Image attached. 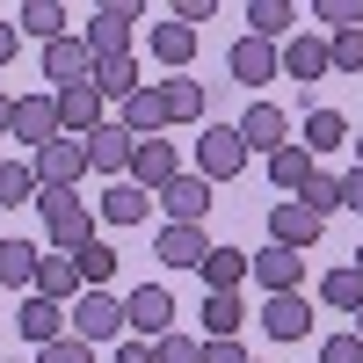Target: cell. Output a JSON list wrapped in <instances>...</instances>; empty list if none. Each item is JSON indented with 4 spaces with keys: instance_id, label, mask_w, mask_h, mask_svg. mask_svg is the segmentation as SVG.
<instances>
[{
    "instance_id": "23",
    "label": "cell",
    "mask_w": 363,
    "mask_h": 363,
    "mask_svg": "<svg viewBox=\"0 0 363 363\" xmlns=\"http://www.w3.org/2000/svg\"><path fill=\"white\" fill-rule=\"evenodd\" d=\"M255 284H262L269 298L298 291V284H306V255H291V247H262V255H255Z\"/></svg>"
},
{
    "instance_id": "12",
    "label": "cell",
    "mask_w": 363,
    "mask_h": 363,
    "mask_svg": "<svg viewBox=\"0 0 363 363\" xmlns=\"http://www.w3.org/2000/svg\"><path fill=\"white\" fill-rule=\"evenodd\" d=\"M15 335H22L29 349H51V342H66V306H51V298H37V291H29L22 306H15Z\"/></svg>"
},
{
    "instance_id": "10",
    "label": "cell",
    "mask_w": 363,
    "mask_h": 363,
    "mask_svg": "<svg viewBox=\"0 0 363 363\" xmlns=\"http://www.w3.org/2000/svg\"><path fill=\"white\" fill-rule=\"evenodd\" d=\"M174 174H189L174 145H167V138H138V153H131V182H138V189H145V196H160Z\"/></svg>"
},
{
    "instance_id": "9",
    "label": "cell",
    "mask_w": 363,
    "mask_h": 363,
    "mask_svg": "<svg viewBox=\"0 0 363 363\" xmlns=\"http://www.w3.org/2000/svg\"><path fill=\"white\" fill-rule=\"evenodd\" d=\"M153 203L167 211V225H203V218H211V182H203V174H174Z\"/></svg>"
},
{
    "instance_id": "33",
    "label": "cell",
    "mask_w": 363,
    "mask_h": 363,
    "mask_svg": "<svg viewBox=\"0 0 363 363\" xmlns=\"http://www.w3.org/2000/svg\"><path fill=\"white\" fill-rule=\"evenodd\" d=\"M291 22H298V8H291V0H255V8H247V37L277 44V37H284Z\"/></svg>"
},
{
    "instance_id": "15",
    "label": "cell",
    "mask_w": 363,
    "mask_h": 363,
    "mask_svg": "<svg viewBox=\"0 0 363 363\" xmlns=\"http://www.w3.org/2000/svg\"><path fill=\"white\" fill-rule=\"evenodd\" d=\"M262 327H269V342H306V335H313V298H306V291L269 298V306H262Z\"/></svg>"
},
{
    "instance_id": "35",
    "label": "cell",
    "mask_w": 363,
    "mask_h": 363,
    "mask_svg": "<svg viewBox=\"0 0 363 363\" xmlns=\"http://www.w3.org/2000/svg\"><path fill=\"white\" fill-rule=\"evenodd\" d=\"M291 203H306L313 218L327 225V218H335V211H342V174H320V167H313V182H306V189H298Z\"/></svg>"
},
{
    "instance_id": "3",
    "label": "cell",
    "mask_w": 363,
    "mask_h": 363,
    "mask_svg": "<svg viewBox=\"0 0 363 363\" xmlns=\"http://www.w3.org/2000/svg\"><path fill=\"white\" fill-rule=\"evenodd\" d=\"M124 320H131V335H138V342H160V335H174V291H167V284H131V298H124Z\"/></svg>"
},
{
    "instance_id": "36",
    "label": "cell",
    "mask_w": 363,
    "mask_h": 363,
    "mask_svg": "<svg viewBox=\"0 0 363 363\" xmlns=\"http://www.w3.org/2000/svg\"><path fill=\"white\" fill-rule=\"evenodd\" d=\"M160 95H167V124H196V116H203V87H196L189 73H174Z\"/></svg>"
},
{
    "instance_id": "18",
    "label": "cell",
    "mask_w": 363,
    "mask_h": 363,
    "mask_svg": "<svg viewBox=\"0 0 363 363\" xmlns=\"http://www.w3.org/2000/svg\"><path fill=\"white\" fill-rule=\"evenodd\" d=\"M284 73H291L298 87H313V80L335 73V51H327L320 29H306V37H291V44H284Z\"/></svg>"
},
{
    "instance_id": "29",
    "label": "cell",
    "mask_w": 363,
    "mask_h": 363,
    "mask_svg": "<svg viewBox=\"0 0 363 363\" xmlns=\"http://www.w3.org/2000/svg\"><path fill=\"white\" fill-rule=\"evenodd\" d=\"M240 320H247L240 291H211V298H203V335H211V342H233V335H240Z\"/></svg>"
},
{
    "instance_id": "44",
    "label": "cell",
    "mask_w": 363,
    "mask_h": 363,
    "mask_svg": "<svg viewBox=\"0 0 363 363\" xmlns=\"http://www.w3.org/2000/svg\"><path fill=\"white\" fill-rule=\"evenodd\" d=\"M203 363H255L240 342H203Z\"/></svg>"
},
{
    "instance_id": "46",
    "label": "cell",
    "mask_w": 363,
    "mask_h": 363,
    "mask_svg": "<svg viewBox=\"0 0 363 363\" xmlns=\"http://www.w3.org/2000/svg\"><path fill=\"white\" fill-rule=\"evenodd\" d=\"M116 363H153V342H138V335H124V342H116Z\"/></svg>"
},
{
    "instance_id": "5",
    "label": "cell",
    "mask_w": 363,
    "mask_h": 363,
    "mask_svg": "<svg viewBox=\"0 0 363 363\" xmlns=\"http://www.w3.org/2000/svg\"><path fill=\"white\" fill-rule=\"evenodd\" d=\"M29 167H37L44 189H80V174H87V138H66V131H58L44 153H29Z\"/></svg>"
},
{
    "instance_id": "19",
    "label": "cell",
    "mask_w": 363,
    "mask_h": 363,
    "mask_svg": "<svg viewBox=\"0 0 363 363\" xmlns=\"http://www.w3.org/2000/svg\"><path fill=\"white\" fill-rule=\"evenodd\" d=\"M218 247L203 225H160V240H153V255L167 262V269H203V255Z\"/></svg>"
},
{
    "instance_id": "47",
    "label": "cell",
    "mask_w": 363,
    "mask_h": 363,
    "mask_svg": "<svg viewBox=\"0 0 363 363\" xmlns=\"http://www.w3.org/2000/svg\"><path fill=\"white\" fill-rule=\"evenodd\" d=\"M15 44H22V29H15V22H0V66H15Z\"/></svg>"
},
{
    "instance_id": "31",
    "label": "cell",
    "mask_w": 363,
    "mask_h": 363,
    "mask_svg": "<svg viewBox=\"0 0 363 363\" xmlns=\"http://www.w3.org/2000/svg\"><path fill=\"white\" fill-rule=\"evenodd\" d=\"M44 196V182L29 160H0V211H15V203H37Z\"/></svg>"
},
{
    "instance_id": "16",
    "label": "cell",
    "mask_w": 363,
    "mask_h": 363,
    "mask_svg": "<svg viewBox=\"0 0 363 363\" xmlns=\"http://www.w3.org/2000/svg\"><path fill=\"white\" fill-rule=\"evenodd\" d=\"M102 124H109V102L95 87H66V95H58V131L66 138H95Z\"/></svg>"
},
{
    "instance_id": "14",
    "label": "cell",
    "mask_w": 363,
    "mask_h": 363,
    "mask_svg": "<svg viewBox=\"0 0 363 363\" xmlns=\"http://www.w3.org/2000/svg\"><path fill=\"white\" fill-rule=\"evenodd\" d=\"M320 218H313V211L306 203H277V211H269V247H291V255H306V247H320Z\"/></svg>"
},
{
    "instance_id": "17",
    "label": "cell",
    "mask_w": 363,
    "mask_h": 363,
    "mask_svg": "<svg viewBox=\"0 0 363 363\" xmlns=\"http://www.w3.org/2000/svg\"><path fill=\"white\" fill-rule=\"evenodd\" d=\"M284 138H291V116L277 102H247V116H240V145H247V153H284Z\"/></svg>"
},
{
    "instance_id": "41",
    "label": "cell",
    "mask_w": 363,
    "mask_h": 363,
    "mask_svg": "<svg viewBox=\"0 0 363 363\" xmlns=\"http://www.w3.org/2000/svg\"><path fill=\"white\" fill-rule=\"evenodd\" d=\"M320 363H363V335L349 327V335H327L320 342Z\"/></svg>"
},
{
    "instance_id": "49",
    "label": "cell",
    "mask_w": 363,
    "mask_h": 363,
    "mask_svg": "<svg viewBox=\"0 0 363 363\" xmlns=\"http://www.w3.org/2000/svg\"><path fill=\"white\" fill-rule=\"evenodd\" d=\"M356 167H363V138H356Z\"/></svg>"
},
{
    "instance_id": "24",
    "label": "cell",
    "mask_w": 363,
    "mask_h": 363,
    "mask_svg": "<svg viewBox=\"0 0 363 363\" xmlns=\"http://www.w3.org/2000/svg\"><path fill=\"white\" fill-rule=\"evenodd\" d=\"M196 277H203L211 291H240V284L255 277V255H247V247H211V255H203V269H196Z\"/></svg>"
},
{
    "instance_id": "40",
    "label": "cell",
    "mask_w": 363,
    "mask_h": 363,
    "mask_svg": "<svg viewBox=\"0 0 363 363\" xmlns=\"http://www.w3.org/2000/svg\"><path fill=\"white\" fill-rule=\"evenodd\" d=\"M335 51V73H363V29H342V37H327Z\"/></svg>"
},
{
    "instance_id": "13",
    "label": "cell",
    "mask_w": 363,
    "mask_h": 363,
    "mask_svg": "<svg viewBox=\"0 0 363 363\" xmlns=\"http://www.w3.org/2000/svg\"><path fill=\"white\" fill-rule=\"evenodd\" d=\"M225 66H233L240 87H269V80L284 73V51H277V44H262V37H240V44L225 51Z\"/></svg>"
},
{
    "instance_id": "22",
    "label": "cell",
    "mask_w": 363,
    "mask_h": 363,
    "mask_svg": "<svg viewBox=\"0 0 363 363\" xmlns=\"http://www.w3.org/2000/svg\"><path fill=\"white\" fill-rule=\"evenodd\" d=\"M116 124H124L131 138H160L167 131V95L160 87H138L131 102H116Z\"/></svg>"
},
{
    "instance_id": "4",
    "label": "cell",
    "mask_w": 363,
    "mask_h": 363,
    "mask_svg": "<svg viewBox=\"0 0 363 363\" xmlns=\"http://www.w3.org/2000/svg\"><path fill=\"white\" fill-rule=\"evenodd\" d=\"M240 167H247V145H240V124H211L196 138V174L218 189V182H233Z\"/></svg>"
},
{
    "instance_id": "37",
    "label": "cell",
    "mask_w": 363,
    "mask_h": 363,
    "mask_svg": "<svg viewBox=\"0 0 363 363\" xmlns=\"http://www.w3.org/2000/svg\"><path fill=\"white\" fill-rule=\"evenodd\" d=\"M73 269H80V284H87V291H109V277H116V247H102V240H95V247H80V255H73Z\"/></svg>"
},
{
    "instance_id": "39",
    "label": "cell",
    "mask_w": 363,
    "mask_h": 363,
    "mask_svg": "<svg viewBox=\"0 0 363 363\" xmlns=\"http://www.w3.org/2000/svg\"><path fill=\"white\" fill-rule=\"evenodd\" d=\"M313 22H327L335 37H342V29H363V0H320Z\"/></svg>"
},
{
    "instance_id": "32",
    "label": "cell",
    "mask_w": 363,
    "mask_h": 363,
    "mask_svg": "<svg viewBox=\"0 0 363 363\" xmlns=\"http://www.w3.org/2000/svg\"><path fill=\"white\" fill-rule=\"evenodd\" d=\"M269 182H277L284 196H298V189L313 182V153H306V145H284V153H269Z\"/></svg>"
},
{
    "instance_id": "45",
    "label": "cell",
    "mask_w": 363,
    "mask_h": 363,
    "mask_svg": "<svg viewBox=\"0 0 363 363\" xmlns=\"http://www.w3.org/2000/svg\"><path fill=\"white\" fill-rule=\"evenodd\" d=\"M342 211H356V218H363V167L342 174Z\"/></svg>"
},
{
    "instance_id": "25",
    "label": "cell",
    "mask_w": 363,
    "mask_h": 363,
    "mask_svg": "<svg viewBox=\"0 0 363 363\" xmlns=\"http://www.w3.org/2000/svg\"><path fill=\"white\" fill-rule=\"evenodd\" d=\"M87 284H80V269H73V255H44L37 262V298H51V306H73Z\"/></svg>"
},
{
    "instance_id": "11",
    "label": "cell",
    "mask_w": 363,
    "mask_h": 363,
    "mask_svg": "<svg viewBox=\"0 0 363 363\" xmlns=\"http://www.w3.org/2000/svg\"><path fill=\"white\" fill-rule=\"evenodd\" d=\"M58 138V95H15V145L44 153Z\"/></svg>"
},
{
    "instance_id": "50",
    "label": "cell",
    "mask_w": 363,
    "mask_h": 363,
    "mask_svg": "<svg viewBox=\"0 0 363 363\" xmlns=\"http://www.w3.org/2000/svg\"><path fill=\"white\" fill-rule=\"evenodd\" d=\"M356 335H363V313H356Z\"/></svg>"
},
{
    "instance_id": "2",
    "label": "cell",
    "mask_w": 363,
    "mask_h": 363,
    "mask_svg": "<svg viewBox=\"0 0 363 363\" xmlns=\"http://www.w3.org/2000/svg\"><path fill=\"white\" fill-rule=\"evenodd\" d=\"M73 335L95 349V342H116V335H131V320H124V298L116 291H80L73 298Z\"/></svg>"
},
{
    "instance_id": "20",
    "label": "cell",
    "mask_w": 363,
    "mask_h": 363,
    "mask_svg": "<svg viewBox=\"0 0 363 363\" xmlns=\"http://www.w3.org/2000/svg\"><path fill=\"white\" fill-rule=\"evenodd\" d=\"M153 211H160V203L145 196L138 182H109V189H102V203H95V218H102V225H145Z\"/></svg>"
},
{
    "instance_id": "21",
    "label": "cell",
    "mask_w": 363,
    "mask_h": 363,
    "mask_svg": "<svg viewBox=\"0 0 363 363\" xmlns=\"http://www.w3.org/2000/svg\"><path fill=\"white\" fill-rule=\"evenodd\" d=\"M87 87H95L102 102H131L138 95V51H116V58H95V73H87Z\"/></svg>"
},
{
    "instance_id": "7",
    "label": "cell",
    "mask_w": 363,
    "mask_h": 363,
    "mask_svg": "<svg viewBox=\"0 0 363 363\" xmlns=\"http://www.w3.org/2000/svg\"><path fill=\"white\" fill-rule=\"evenodd\" d=\"M131 153H138V138H131V131H124V124H116V116H109V124H102L95 138H87V174L131 182Z\"/></svg>"
},
{
    "instance_id": "48",
    "label": "cell",
    "mask_w": 363,
    "mask_h": 363,
    "mask_svg": "<svg viewBox=\"0 0 363 363\" xmlns=\"http://www.w3.org/2000/svg\"><path fill=\"white\" fill-rule=\"evenodd\" d=\"M0 131H15V95L0 87Z\"/></svg>"
},
{
    "instance_id": "27",
    "label": "cell",
    "mask_w": 363,
    "mask_h": 363,
    "mask_svg": "<svg viewBox=\"0 0 363 363\" xmlns=\"http://www.w3.org/2000/svg\"><path fill=\"white\" fill-rule=\"evenodd\" d=\"M320 298H327V306H335V313H363V269L356 262H342V269H327V277H320Z\"/></svg>"
},
{
    "instance_id": "30",
    "label": "cell",
    "mask_w": 363,
    "mask_h": 363,
    "mask_svg": "<svg viewBox=\"0 0 363 363\" xmlns=\"http://www.w3.org/2000/svg\"><path fill=\"white\" fill-rule=\"evenodd\" d=\"M153 58H160V66H174V73H189V58H196V29H182L174 15L153 29Z\"/></svg>"
},
{
    "instance_id": "38",
    "label": "cell",
    "mask_w": 363,
    "mask_h": 363,
    "mask_svg": "<svg viewBox=\"0 0 363 363\" xmlns=\"http://www.w3.org/2000/svg\"><path fill=\"white\" fill-rule=\"evenodd\" d=\"M153 363H203V342L174 327V335H160V342H153Z\"/></svg>"
},
{
    "instance_id": "6",
    "label": "cell",
    "mask_w": 363,
    "mask_h": 363,
    "mask_svg": "<svg viewBox=\"0 0 363 363\" xmlns=\"http://www.w3.org/2000/svg\"><path fill=\"white\" fill-rule=\"evenodd\" d=\"M138 0H109V8H95V22H87V51L95 58H116V51H131V29H138Z\"/></svg>"
},
{
    "instance_id": "26",
    "label": "cell",
    "mask_w": 363,
    "mask_h": 363,
    "mask_svg": "<svg viewBox=\"0 0 363 363\" xmlns=\"http://www.w3.org/2000/svg\"><path fill=\"white\" fill-rule=\"evenodd\" d=\"M37 262H44V255L29 247V240L8 233V240H0V291H37Z\"/></svg>"
},
{
    "instance_id": "51",
    "label": "cell",
    "mask_w": 363,
    "mask_h": 363,
    "mask_svg": "<svg viewBox=\"0 0 363 363\" xmlns=\"http://www.w3.org/2000/svg\"><path fill=\"white\" fill-rule=\"evenodd\" d=\"M356 269H363V247H356Z\"/></svg>"
},
{
    "instance_id": "1",
    "label": "cell",
    "mask_w": 363,
    "mask_h": 363,
    "mask_svg": "<svg viewBox=\"0 0 363 363\" xmlns=\"http://www.w3.org/2000/svg\"><path fill=\"white\" fill-rule=\"evenodd\" d=\"M44 211V225H51V255H80V247H95V203H80V189H44L37 196Z\"/></svg>"
},
{
    "instance_id": "42",
    "label": "cell",
    "mask_w": 363,
    "mask_h": 363,
    "mask_svg": "<svg viewBox=\"0 0 363 363\" xmlns=\"http://www.w3.org/2000/svg\"><path fill=\"white\" fill-rule=\"evenodd\" d=\"M37 363H95V349H87L80 335H66V342H51V349H37Z\"/></svg>"
},
{
    "instance_id": "28",
    "label": "cell",
    "mask_w": 363,
    "mask_h": 363,
    "mask_svg": "<svg viewBox=\"0 0 363 363\" xmlns=\"http://www.w3.org/2000/svg\"><path fill=\"white\" fill-rule=\"evenodd\" d=\"M15 29H29L37 44H58V37H73V29H66V8H58V0H22Z\"/></svg>"
},
{
    "instance_id": "43",
    "label": "cell",
    "mask_w": 363,
    "mask_h": 363,
    "mask_svg": "<svg viewBox=\"0 0 363 363\" xmlns=\"http://www.w3.org/2000/svg\"><path fill=\"white\" fill-rule=\"evenodd\" d=\"M211 15H218V0H182V8H174L182 29H196V22H211Z\"/></svg>"
},
{
    "instance_id": "8",
    "label": "cell",
    "mask_w": 363,
    "mask_h": 363,
    "mask_svg": "<svg viewBox=\"0 0 363 363\" xmlns=\"http://www.w3.org/2000/svg\"><path fill=\"white\" fill-rule=\"evenodd\" d=\"M87 73H95V51H87V37H58V44H44V80H51V95L87 87Z\"/></svg>"
},
{
    "instance_id": "34",
    "label": "cell",
    "mask_w": 363,
    "mask_h": 363,
    "mask_svg": "<svg viewBox=\"0 0 363 363\" xmlns=\"http://www.w3.org/2000/svg\"><path fill=\"white\" fill-rule=\"evenodd\" d=\"M335 145H349V116L342 109H313L306 116V153H335Z\"/></svg>"
}]
</instances>
